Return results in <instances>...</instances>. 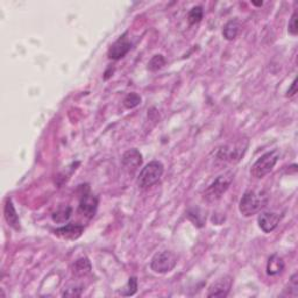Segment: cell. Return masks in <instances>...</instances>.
Masks as SVG:
<instances>
[{
  "mask_svg": "<svg viewBox=\"0 0 298 298\" xmlns=\"http://www.w3.org/2000/svg\"><path fill=\"white\" fill-rule=\"evenodd\" d=\"M141 104V97L135 92L128 93L124 99V106L126 109H134Z\"/></svg>",
  "mask_w": 298,
  "mask_h": 298,
  "instance_id": "cell-20",
  "label": "cell"
},
{
  "mask_svg": "<svg viewBox=\"0 0 298 298\" xmlns=\"http://www.w3.org/2000/svg\"><path fill=\"white\" fill-rule=\"evenodd\" d=\"M72 213V209L71 206H61L56 210V211L52 215V219L54 223L56 224H64L70 219Z\"/></svg>",
  "mask_w": 298,
  "mask_h": 298,
  "instance_id": "cell-17",
  "label": "cell"
},
{
  "mask_svg": "<svg viewBox=\"0 0 298 298\" xmlns=\"http://www.w3.org/2000/svg\"><path fill=\"white\" fill-rule=\"evenodd\" d=\"M164 66H166V59H164V56L161 54L154 55L148 62V70L155 72L161 70Z\"/></svg>",
  "mask_w": 298,
  "mask_h": 298,
  "instance_id": "cell-18",
  "label": "cell"
},
{
  "mask_svg": "<svg viewBox=\"0 0 298 298\" xmlns=\"http://www.w3.org/2000/svg\"><path fill=\"white\" fill-rule=\"evenodd\" d=\"M98 209V198L91 193L89 185H81L79 188L78 212L87 219L93 218Z\"/></svg>",
  "mask_w": 298,
  "mask_h": 298,
  "instance_id": "cell-7",
  "label": "cell"
},
{
  "mask_svg": "<svg viewBox=\"0 0 298 298\" xmlns=\"http://www.w3.org/2000/svg\"><path fill=\"white\" fill-rule=\"evenodd\" d=\"M278 159H280V151L278 149H274V151L265 153L252 166L251 176L257 179L263 178L274 169Z\"/></svg>",
  "mask_w": 298,
  "mask_h": 298,
  "instance_id": "cell-3",
  "label": "cell"
},
{
  "mask_svg": "<svg viewBox=\"0 0 298 298\" xmlns=\"http://www.w3.org/2000/svg\"><path fill=\"white\" fill-rule=\"evenodd\" d=\"M297 93V79H293V82L290 86V89L288 90V93H286V97L291 98Z\"/></svg>",
  "mask_w": 298,
  "mask_h": 298,
  "instance_id": "cell-25",
  "label": "cell"
},
{
  "mask_svg": "<svg viewBox=\"0 0 298 298\" xmlns=\"http://www.w3.org/2000/svg\"><path fill=\"white\" fill-rule=\"evenodd\" d=\"M4 217L7 224L15 231H20V220H19L18 213L15 211L12 201L7 200L4 205Z\"/></svg>",
  "mask_w": 298,
  "mask_h": 298,
  "instance_id": "cell-13",
  "label": "cell"
},
{
  "mask_svg": "<svg viewBox=\"0 0 298 298\" xmlns=\"http://www.w3.org/2000/svg\"><path fill=\"white\" fill-rule=\"evenodd\" d=\"M137 291V280L136 277H131L129 278L127 285H126L125 289L120 290V293L122 296H133L135 295Z\"/></svg>",
  "mask_w": 298,
  "mask_h": 298,
  "instance_id": "cell-21",
  "label": "cell"
},
{
  "mask_svg": "<svg viewBox=\"0 0 298 298\" xmlns=\"http://www.w3.org/2000/svg\"><path fill=\"white\" fill-rule=\"evenodd\" d=\"M203 7L202 6H194L192 9L190 10V12L188 14V21L190 25H196L200 24L203 19Z\"/></svg>",
  "mask_w": 298,
  "mask_h": 298,
  "instance_id": "cell-19",
  "label": "cell"
},
{
  "mask_svg": "<svg viewBox=\"0 0 298 298\" xmlns=\"http://www.w3.org/2000/svg\"><path fill=\"white\" fill-rule=\"evenodd\" d=\"M164 173V167L160 161H152L142 168L137 177V185L140 189H148L156 184Z\"/></svg>",
  "mask_w": 298,
  "mask_h": 298,
  "instance_id": "cell-4",
  "label": "cell"
},
{
  "mask_svg": "<svg viewBox=\"0 0 298 298\" xmlns=\"http://www.w3.org/2000/svg\"><path fill=\"white\" fill-rule=\"evenodd\" d=\"M281 217L274 212H262L258 217L259 227L265 233L273 232L280 224Z\"/></svg>",
  "mask_w": 298,
  "mask_h": 298,
  "instance_id": "cell-12",
  "label": "cell"
},
{
  "mask_svg": "<svg viewBox=\"0 0 298 298\" xmlns=\"http://www.w3.org/2000/svg\"><path fill=\"white\" fill-rule=\"evenodd\" d=\"M284 270V261L283 259L278 257L277 254H273L268 259L267 262V274L270 276H275V275L281 274Z\"/></svg>",
  "mask_w": 298,
  "mask_h": 298,
  "instance_id": "cell-15",
  "label": "cell"
},
{
  "mask_svg": "<svg viewBox=\"0 0 298 298\" xmlns=\"http://www.w3.org/2000/svg\"><path fill=\"white\" fill-rule=\"evenodd\" d=\"M177 265V258L173 252L162 251L152 258L151 269L156 274H167Z\"/></svg>",
  "mask_w": 298,
  "mask_h": 298,
  "instance_id": "cell-6",
  "label": "cell"
},
{
  "mask_svg": "<svg viewBox=\"0 0 298 298\" xmlns=\"http://www.w3.org/2000/svg\"><path fill=\"white\" fill-rule=\"evenodd\" d=\"M91 269H92V266H91L90 260L87 258L78 259L72 266V273L76 276H85V275L91 273Z\"/></svg>",
  "mask_w": 298,
  "mask_h": 298,
  "instance_id": "cell-16",
  "label": "cell"
},
{
  "mask_svg": "<svg viewBox=\"0 0 298 298\" xmlns=\"http://www.w3.org/2000/svg\"><path fill=\"white\" fill-rule=\"evenodd\" d=\"M127 34H124V35L120 36L114 43L111 45L109 52H108V57L110 60L118 61L125 57L128 54V52L131 51L132 43L128 41L127 37H126Z\"/></svg>",
  "mask_w": 298,
  "mask_h": 298,
  "instance_id": "cell-9",
  "label": "cell"
},
{
  "mask_svg": "<svg viewBox=\"0 0 298 298\" xmlns=\"http://www.w3.org/2000/svg\"><path fill=\"white\" fill-rule=\"evenodd\" d=\"M252 4H253V5H255V6H262L263 3L261 2V3H252Z\"/></svg>",
  "mask_w": 298,
  "mask_h": 298,
  "instance_id": "cell-26",
  "label": "cell"
},
{
  "mask_svg": "<svg viewBox=\"0 0 298 298\" xmlns=\"http://www.w3.org/2000/svg\"><path fill=\"white\" fill-rule=\"evenodd\" d=\"M288 32L290 35L296 36L298 34V25H297V12H293L291 19L289 21V26H288Z\"/></svg>",
  "mask_w": 298,
  "mask_h": 298,
  "instance_id": "cell-22",
  "label": "cell"
},
{
  "mask_svg": "<svg viewBox=\"0 0 298 298\" xmlns=\"http://www.w3.org/2000/svg\"><path fill=\"white\" fill-rule=\"evenodd\" d=\"M143 162L142 154L140 151H137L136 148L128 149L127 152L124 153L121 158V164L124 167L125 170H127L128 173H135V171L141 167V164Z\"/></svg>",
  "mask_w": 298,
  "mask_h": 298,
  "instance_id": "cell-8",
  "label": "cell"
},
{
  "mask_svg": "<svg viewBox=\"0 0 298 298\" xmlns=\"http://www.w3.org/2000/svg\"><path fill=\"white\" fill-rule=\"evenodd\" d=\"M83 288L82 286H74V288L67 289L66 291L63 292L64 297H79L82 295Z\"/></svg>",
  "mask_w": 298,
  "mask_h": 298,
  "instance_id": "cell-23",
  "label": "cell"
},
{
  "mask_svg": "<svg viewBox=\"0 0 298 298\" xmlns=\"http://www.w3.org/2000/svg\"><path fill=\"white\" fill-rule=\"evenodd\" d=\"M84 232V226L79 224H67L66 226L56 228L54 234L63 240H77Z\"/></svg>",
  "mask_w": 298,
  "mask_h": 298,
  "instance_id": "cell-10",
  "label": "cell"
},
{
  "mask_svg": "<svg viewBox=\"0 0 298 298\" xmlns=\"http://www.w3.org/2000/svg\"><path fill=\"white\" fill-rule=\"evenodd\" d=\"M248 148V140H239L234 143L225 144L217 151V159L224 162L236 163L242 159Z\"/></svg>",
  "mask_w": 298,
  "mask_h": 298,
  "instance_id": "cell-5",
  "label": "cell"
},
{
  "mask_svg": "<svg viewBox=\"0 0 298 298\" xmlns=\"http://www.w3.org/2000/svg\"><path fill=\"white\" fill-rule=\"evenodd\" d=\"M232 288V277L224 276L209 288L208 297H226Z\"/></svg>",
  "mask_w": 298,
  "mask_h": 298,
  "instance_id": "cell-11",
  "label": "cell"
},
{
  "mask_svg": "<svg viewBox=\"0 0 298 298\" xmlns=\"http://www.w3.org/2000/svg\"><path fill=\"white\" fill-rule=\"evenodd\" d=\"M297 278H298L297 273L293 274L292 276H291V280H290V283H289L290 291H292L291 295L295 296V297L298 295V282H297Z\"/></svg>",
  "mask_w": 298,
  "mask_h": 298,
  "instance_id": "cell-24",
  "label": "cell"
},
{
  "mask_svg": "<svg viewBox=\"0 0 298 298\" xmlns=\"http://www.w3.org/2000/svg\"><path fill=\"white\" fill-rule=\"evenodd\" d=\"M233 179H234V174L232 171H227L220 176H218L203 192V200L208 203H213V202L219 201L221 196L226 192L230 188Z\"/></svg>",
  "mask_w": 298,
  "mask_h": 298,
  "instance_id": "cell-2",
  "label": "cell"
},
{
  "mask_svg": "<svg viewBox=\"0 0 298 298\" xmlns=\"http://www.w3.org/2000/svg\"><path fill=\"white\" fill-rule=\"evenodd\" d=\"M240 27H241V25H240L239 19L236 18L231 19L230 21L226 22V25H225L223 28V36L225 37V40L227 41L235 40L240 32Z\"/></svg>",
  "mask_w": 298,
  "mask_h": 298,
  "instance_id": "cell-14",
  "label": "cell"
},
{
  "mask_svg": "<svg viewBox=\"0 0 298 298\" xmlns=\"http://www.w3.org/2000/svg\"><path fill=\"white\" fill-rule=\"evenodd\" d=\"M269 194L265 190H248L240 201L239 211L243 217L257 215L268 204Z\"/></svg>",
  "mask_w": 298,
  "mask_h": 298,
  "instance_id": "cell-1",
  "label": "cell"
}]
</instances>
